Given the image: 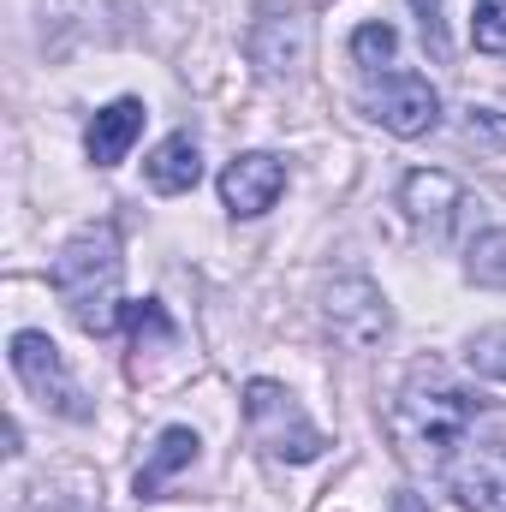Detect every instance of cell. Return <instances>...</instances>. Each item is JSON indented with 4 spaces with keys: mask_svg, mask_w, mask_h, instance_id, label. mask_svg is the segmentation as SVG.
<instances>
[{
    "mask_svg": "<svg viewBox=\"0 0 506 512\" xmlns=\"http://www.w3.org/2000/svg\"><path fill=\"white\" fill-rule=\"evenodd\" d=\"M120 280H126V256H120V233L114 221H96L84 233H72L60 256L48 262V286L54 298L66 304V316L90 334V340H108L120 328Z\"/></svg>",
    "mask_w": 506,
    "mask_h": 512,
    "instance_id": "1",
    "label": "cell"
},
{
    "mask_svg": "<svg viewBox=\"0 0 506 512\" xmlns=\"http://www.w3.org/2000/svg\"><path fill=\"white\" fill-rule=\"evenodd\" d=\"M471 417H477V399L453 382L447 370L423 364V370H411L405 387H399L393 441H399V453H405L411 465L441 471V465L459 453V441L471 435Z\"/></svg>",
    "mask_w": 506,
    "mask_h": 512,
    "instance_id": "2",
    "label": "cell"
},
{
    "mask_svg": "<svg viewBox=\"0 0 506 512\" xmlns=\"http://www.w3.org/2000/svg\"><path fill=\"white\" fill-rule=\"evenodd\" d=\"M245 423H251L256 447H262L268 459H280V465H310V459L328 453V435L304 417L298 393L280 387V382H268V376L245 382Z\"/></svg>",
    "mask_w": 506,
    "mask_h": 512,
    "instance_id": "3",
    "label": "cell"
},
{
    "mask_svg": "<svg viewBox=\"0 0 506 512\" xmlns=\"http://www.w3.org/2000/svg\"><path fill=\"white\" fill-rule=\"evenodd\" d=\"M6 358H12V376L24 382V393H30L42 411L72 417V423H84V417H90L84 387L72 382V370H66V358H60V346H54L42 328H18V334H12V346H6Z\"/></svg>",
    "mask_w": 506,
    "mask_h": 512,
    "instance_id": "4",
    "label": "cell"
},
{
    "mask_svg": "<svg viewBox=\"0 0 506 512\" xmlns=\"http://www.w3.org/2000/svg\"><path fill=\"white\" fill-rule=\"evenodd\" d=\"M322 316H328V328H334V340L346 352H376V346H387V334H393V304H387V292H381L370 274H340L328 286Z\"/></svg>",
    "mask_w": 506,
    "mask_h": 512,
    "instance_id": "5",
    "label": "cell"
},
{
    "mask_svg": "<svg viewBox=\"0 0 506 512\" xmlns=\"http://www.w3.org/2000/svg\"><path fill=\"white\" fill-rule=\"evenodd\" d=\"M251 66L268 78V84H292L304 66H310V48H316V24H310V12L304 6H262L251 24Z\"/></svg>",
    "mask_w": 506,
    "mask_h": 512,
    "instance_id": "6",
    "label": "cell"
},
{
    "mask_svg": "<svg viewBox=\"0 0 506 512\" xmlns=\"http://www.w3.org/2000/svg\"><path fill=\"white\" fill-rule=\"evenodd\" d=\"M447 495L465 512H506V441H477L465 435L459 453L435 471Z\"/></svg>",
    "mask_w": 506,
    "mask_h": 512,
    "instance_id": "7",
    "label": "cell"
},
{
    "mask_svg": "<svg viewBox=\"0 0 506 512\" xmlns=\"http://www.w3.org/2000/svg\"><path fill=\"white\" fill-rule=\"evenodd\" d=\"M364 108L393 137H429L441 126V96H435V84L423 72H387L376 90L364 96Z\"/></svg>",
    "mask_w": 506,
    "mask_h": 512,
    "instance_id": "8",
    "label": "cell"
},
{
    "mask_svg": "<svg viewBox=\"0 0 506 512\" xmlns=\"http://www.w3.org/2000/svg\"><path fill=\"white\" fill-rule=\"evenodd\" d=\"M399 209H405V221H411L417 233H429V239L441 245V239H453L459 215L471 209V191H465L453 173H441V167H417V173H405V185H399Z\"/></svg>",
    "mask_w": 506,
    "mask_h": 512,
    "instance_id": "9",
    "label": "cell"
},
{
    "mask_svg": "<svg viewBox=\"0 0 506 512\" xmlns=\"http://www.w3.org/2000/svg\"><path fill=\"white\" fill-rule=\"evenodd\" d=\"M280 191H286V161L268 155V149H245V155L227 161V173H221V203H227L239 221L268 215V209L280 203Z\"/></svg>",
    "mask_w": 506,
    "mask_h": 512,
    "instance_id": "10",
    "label": "cell"
},
{
    "mask_svg": "<svg viewBox=\"0 0 506 512\" xmlns=\"http://www.w3.org/2000/svg\"><path fill=\"white\" fill-rule=\"evenodd\" d=\"M143 120H149V108H143L137 96L108 102V108L84 126V155H90L96 167H120V161L131 155V143L143 137Z\"/></svg>",
    "mask_w": 506,
    "mask_h": 512,
    "instance_id": "11",
    "label": "cell"
},
{
    "mask_svg": "<svg viewBox=\"0 0 506 512\" xmlns=\"http://www.w3.org/2000/svg\"><path fill=\"white\" fill-rule=\"evenodd\" d=\"M143 179H149V191H161V197L197 191V179H203V149H197V137H191V131L161 137V143L149 149V161H143Z\"/></svg>",
    "mask_w": 506,
    "mask_h": 512,
    "instance_id": "12",
    "label": "cell"
},
{
    "mask_svg": "<svg viewBox=\"0 0 506 512\" xmlns=\"http://www.w3.org/2000/svg\"><path fill=\"white\" fill-rule=\"evenodd\" d=\"M197 447H203V441H197L191 423H167V429L155 435V447H149V459H143V471H137L131 489H137L143 501H155V495L167 489V477H179L185 465H197Z\"/></svg>",
    "mask_w": 506,
    "mask_h": 512,
    "instance_id": "13",
    "label": "cell"
},
{
    "mask_svg": "<svg viewBox=\"0 0 506 512\" xmlns=\"http://www.w3.org/2000/svg\"><path fill=\"white\" fill-rule=\"evenodd\" d=\"M346 48H352V60H358L364 72H381V66H393V60H399V30H393V24H381V18H370V24H358V30H352V42H346Z\"/></svg>",
    "mask_w": 506,
    "mask_h": 512,
    "instance_id": "14",
    "label": "cell"
},
{
    "mask_svg": "<svg viewBox=\"0 0 506 512\" xmlns=\"http://www.w3.org/2000/svg\"><path fill=\"white\" fill-rule=\"evenodd\" d=\"M465 274H471L477 286H506V227L477 233V245L465 251Z\"/></svg>",
    "mask_w": 506,
    "mask_h": 512,
    "instance_id": "15",
    "label": "cell"
},
{
    "mask_svg": "<svg viewBox=\"0 0 506 512\" xmlns=\"http://www.w3.org/2000/svg\"><path fill=\"white\" fill-rule=\"evenodd\" d=\"M465 364H471L483 382H506V322H495V328H477V334H471Z\"/></svg>",
    "mask_w": 506,
    "mask_h": 512,
    "instance_id": "16",
    "label": "cell"
},
{
    "mask_svg": "<svg viewBox=\"0 0 506 512\" xmlns=\"http://www.w3.org/2000/svg\"><path fill=\"white\" fill-rule=\"evenodd\" d=\"M120 328H126L137 346H167V340H173V316H167L155 298H143V304H126V310H120Z\"/></svg>",
    "mask_w": 506,
    "mask_h": 512,
    "instance_id": "17",
    "label": "cell"
},
{
    "mask_svg": "<svg viewBox=\"0 0 506 512\" xmlns=\"http://www.w3.org/2000/svg\"><path fill=\"white\" fill-rule=\"evenodd\" d=\"M411 12H417V30H423V48H429V60H435V66H447V60H453V36H447V0H411Z\"/></svg>",
    "mask_w": 506,
    "mask_h": 512,
    "instance_id": "18",
    "label": "cell"
},
{
    "mask_svg": "<svg viewBox=\"0 0 506 512\" xmlns=\"http://www.w3.org/2000/svg\"><path fill=\"white\" fill-rule=\"evenodd\" d=\"M471 42H477V54H501L506 60V0H477Z\"/></svg>",
    "mask_w": 506,
    "mask_h": 512,
    "instance_id": "19",
    "label": "cell"
},
{
    "mask_svg": "<svg viewBox=\"0 0 506 512\" xmlns=\"http://www.w3.org/2000/svg\"><path fill=\"white\" fill-rule=\"evenodd\" d=\"M465 137L477 149H506V114L501 108H465Z\"/></svg>",
    "mask_w": 506,
    "mask_h": 512,
    "instance_id": "20",
    "label": "cell"
},
{
    "mask_svg": "<svg viewBox=\"0 0 506 512\" xmlns=\"http://www.w3.org/2000/svg\"><path fill=\"white\" fill-rule=\"evenodd\" d=\"M393 512H429V501L411 495V489H399V495H393Z\"/></svg>",
    "mask_w": 506,
    "mask_h": 512,
    "instance_id": "21",
    "label": "cell"
},
{
    "mask_svg": "<svg viewBox=\"0 0 506 512\" xmlns=\"http://www.w3.org/2000/svg\"><path fill=\"white\" fill-rule=\"evenodd\" d=\"M286 6H292V0H286ZM298 6H304V12H316V6H328V0H298Z\"/></svg>",
    "mask_w": 506,
    "mask_h": 512,
    "instance_id": "22",
    "label": "cell"
}]
</instances>
